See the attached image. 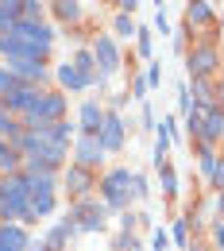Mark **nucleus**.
Listing matches in <instances>:
<instances>
[{
	"instance_id": "obj_1",
	"label": "nucleus",
	"mask_w": 224,
	"mask_h": 251,
	"mask_svg": "<svg viewBox=\"0 0 224 251\" xmlns=\"http://www.w3.org/2000/svg\"><path fill=\"white\" fill-rule=\"evenodd\" d=\"M131 178H135V170L131 166H108L104 174H100V201L108 205V209H116V213H124L131 205Z\"/></svg>"
},
{
	"instance_id": "obj_2",
	"label": "nucleus",
	"mask_w": 224,
	"mask_h": 251,
	"mask_svg": "<svg viewBox=\"0 0 224 251\" xmlns=\"http://www.w3.org/2000/svg\"><path fill=\"white\" fill-rule=\"evenodd\" d=\"M12 35L24 39L43 62H50V50H54V43H58V31H54L47 20H16V24H12Z\"/></svg>"
},
{
	"instance_id": "obj_3",
	"label": "nucleus",
	"mask_w": 224,
	"mask_h": 251,
	"mask_svg": "<svg viewBox=\"0 0 224 251\" xmlns=\"http://www.w3.org/2000/svg\"><path fill=\"white\" fill-rule=\"evenodd\" d=\"M66 108H70V97H66L62 89H43V93L35 97L31 112L24 116V124L43 127V124H54V120H66Z\"/></svg>"
},
{
	"instance_id": "obj_4",
	"label": "nucleus",
	"mask_w": 224,
	"mask_h": 251,
	"mask_svg": "<svg viewBox=\"0 0 224 251\" xmlns=\"http://www.w3.org/2000/svg\"><path fill=\"white\" fill-rule=\"evenodd\" d=\"M221 47H213V43H193L190 50H186V74L193 77H221Z\"/></svg>"
},
{
	"instance_id": "obj_5",
	"label": "nucleus",
	"mask_w": 224,
	"mask_h": 251,
	"mask_svg": "<svg viewBox=\"0 0 224 251\" xmlns=\"http://www.w3.org/2000/svg\"><path fill=\"white\" fill-rule=\"evenodd\" d=\"M108 85V77H89L81 66L74 62V58H66V62L54 66V89H62V93H81V89H104Z\"/></svg>"
},
{
	"instance_id": "obj_6",
	"label": "nucleus",
	"mask_w": 224,
	"mask_h": 251,
	"mask_svg": "<svg viewBox=\"0 0 224 251\" xmlns=\"http://www.w3.org/2000/svg\"><path fill=\"white\" fill-rule=\"evenodd\" d=\"M66 220H74L81 232H104L108 228V205L104 201H93V197H81L70 205Z\"/></svg>"
},
{
	"instance_id": "obj_7",
	"label": "nucleus",
	"mask_w": 224,
	"mask_h": 251,
	"mask_svg": "<svg viewBox=\"0 0 224 251\" xmlns=\"http://www.w3.org/2000/svg\"><path fill=\"white\" fill-rule=\"evenodd\" d=\"M89 50H93L97 70H100L104 77H112V74H116V70L124 66V54H120V43H116V35L93 31V39H89Z\"/></svg>"
},
{
	"instance_id": "obj_8",
	"label": "nucleus",
	"mask_w": 224,
	"mask_h": 251,
	"mask_svg": "<svg viewBox=\"0 0 224 251\" xmlns=\"http://www.w3.org/2000/svg\"><path fill=\"white\" fill-rule=\"evenodd\" d=\"M8 70H12L24 85H39V89H50V81H54V66H50V62H39V58L8 62Z\"/></svg>"
},
{
	"instance_id": "obj_9",
	"label": "nucleus",
	"mask_w": 224,
	"mask_h": 251,
	"mask_svg": "<svg viewBox=\"0 0 224 251\" xmlns=\"http://www.w3.org/2000/svg\"><path fill=\"white\" fill-rule=\"evenodd\" d=\"M62 189L70 193V201H81V197H89L97 189V170H85V166H77V162H70L62 170Z\"/></svg>"
},
{
	"instance_id": "obj_10",
	"label": "nucleus",
	"mask_w": 224,
	"mask_h": 251,
	"mask_svg": "<svg viewBox=\"0 0 224 251\" xmlns=\"http://www.w3.org/2000/svg\"><path fill=\"white\" fill-rule=\"evenodd\" d=\"M182 27H186L190 35L221 27V16H217L213 0H190V4H186V24H182Z\"/></svg>"
},
{
	"instance_id": "obj_11",
	"label": "nucleus",
	"mask_w": 224,
	"mask_h": 251,
	"mask_svg": "<svg viewBox=\"0 0 224 251\" xmlns=\"http://www.w3.org/2000/svg\"><path fill=\"white\" fill-rule=\"evenodd\" d=\"M104 143H100V135H85V131H77V139H74V162L77 166H85V170H100V162H104Z\"/></svg>"
},
{
	"instance_id": "obj_12",
	"label": "nucleus",
	"mask_w": 224,
	"mask_h": 251,
	"mask_svg": "<svg viewBox=\"0 0 224 251\" xmlns=\"http://www.w3.org/2000/svg\"><path fill=\"white\" fill-rule=\"evenodd\" d=\"M201 108V104H197ZM193 143H209V147H221L224 143V108H201V131Z\"/></svg>"
},
{
	"instance_id": "obj_13",
	"label": "nucleus",
	"mask_w": 224,
	"mask_h": 251,
	"mask_svg": "<svg viewBox=\"0 0 224 251\" xmlns=\"http://www.w3.org/2000/svg\"><path fill=\"white\" fill-rule=\"evenodd\" d=\"M100 143H104V151H108V155L124 151V143H128V124H124V116H120L116 108H108V116H104V127H100Z\"/></svg>"
},
{
	"instance_id": "obj_14",
	"label": "nucleus",
	"mask_w": 224,
	"mask_h": 251,
	"mask_svg": "<svg viewBox=\"0 0 224 251\" xmlns=\"http://www.w3.org/2000/svg\"><path fill=\"white\" fill-rule=\"evenodd\" d=\"M104 116H108V108L100 104V100H81V108H77V131H85V135H100V127H104Z\"/></svg>"
},
{
	"instance_id": "obj_15",
	"label": "nucleus",
	"mask_w": 224,
	"mask_h": 251,
	"mask_svg": "<svg viewBox=\"0 0 224 251\" xmlns=\"http://www.w3.org/2000/svg\"><path fill=\"white\" fill-rule=\"evenodd\" d=\"M0 251H31V236L16 220H0Z\"/></svg>"
},
{
	"instance_id": "obj_16",
	"label": "nucleus",
	"mask_w": 224,
	"mask_h": 251,
	"mask_svg": "<svg viewBox=\"0 0 224 251\" xmlns=\"http://www.w3.org/2000/svg\"><path fill=\"white\" fill-rule=\"evenodd\" d=\"M39 93H43L39 85H20L16 93H12V97H4L0 104H4V108H8L12 116H20V120H24V116L31 112V104H35V97H39Z\"/></svg>"
},
{
	"instance_id": "obj_17",
	"label": "nucleus",
	"mask_w": 224,
	"mask_h": 251,
	"mask_svg": "<svg viewBox=\"0 0 224 251\" xmlns=\"http://www.w3.org/2000/svg\"><path fill=\"white\" fill-rule=\"evenodd\" d=\"M50 16L66 27H77V24H85V4L81 0H50Z\"/></svg>"
},
{
	"instance_id": "obj_18",
	"label": "nucleus",
	"mask_w": 224,
	"mask_h": 251,
	"mask_svg": "<svg viewBox=\"0 0 224 251\" xmlns=\"http://www.w3.org/2000/svg\"><path fill=\"white\" fill-rule=\"evenodd\" d=\"M190 97H193V104L213 108V104H217V77H193L190 81Z\"/></svg>"
},
{
	"instance_id": "obj_19",
	"label": "nucleus",
	"mask_w": 224,
	"mask_h": 251,
	"mask_svg": "<svg viewBox=\"0 0 224 251\" xmlns=\"http://www.w3.org/2000/svg\"><path fill=\"white\" fill-rule=\"evenodd\" d=\"M20 170H24V155H20V147L8 143V139H0V178L20 174Z\"/></svg>"
},
{
	"instance_id": "obj_20",
	"label": "nucleus",
	"mask_w": 224,
	"mask_h": 251,
	"mask_svg": "<svg viewBox=\"0 0 224 251\" xmlns=\"http://www.w3.org/2000/svg\"><path fill=\"white\" fill-rule=\"evenodd\" d=\"M24 131H27V124H24L20 116H12V112H8L4 104H0V139H8V143H16V139H20Z\"/></svg>"
},
{
	"instance_id": "obj_21",
	"label": "nucleus",
	"mask_w": 224,
	"mask_h": 251,
	"mask_svg": "<svg viewBox=\"0 0 224 251\" xmlns=\"http://www.w3.org/2000/svg\"><path fill=\"white\" fill-rule=\"evenodd\" d=\"M135 31H139V24L131 20V12H116V16H112V35H116V39H131Z\"/></svg>"
},
{
	"instance_id": "obj_22",
	"label": "nucleus",
	"mask_w": 224,
	"mask_h": 251,
	"mask_svg": "<svg viewBox=\"0 0 224 251\" xmlns=\"http://www.w3.org/2000/svg\"><path fill=\"white\" fill-rule=\"evenodd\" d=\"M135 54H139L143 62H151V54H155V31H151V27H139V31H135Z\"/></svg>"
},
{
	"instance_id": "obj_23",
	"label": "nucleus",
	"mask_w": 224,
	"mask_h": 251,
	"mask_svg": "<svg viewBox=\"0 0 224 251\" xmlns=\"http://www.w3.org/2000/svg\"><path fill=\"white\" fill-rule=\"evenodd\" d=\"M20 85H24V81H20V77L8 70V62H0V100H4V97H12Z\"/></svg>"
},
{
	"instance_id": "obj_24",
	"label": "nucleus",
	"mask_w": 224,
	"mask_h": 251,
	"mask_svg": "<svg viewBox=\"0 0 224 251\" xmlns=\"http://www.w3.org/2000/svg\"><path fill=\"white\" fill-rule=\"evenodd\" d=\"M170 240H174L178 248H190V217H178V220H174V228H170Z\"/></svg>"
},
{
	"instance_id": "obj_25",
	"label": "nucleus",
	"mask_w": 224,
	"mask_h": 251,
	"mask_svg": "<svg viewBox=\"0 0 224 251\" xmlns=\"http://www.w3.org/2000/svg\"><path fill=\"white\" fill-rule=\"evenodd\" d=\"M166 155H170V135H166V131L159 127V139H155V166H159V170L166 166V162H170Z\"/></svg>"
},
{
	"instance_id": "obj_26",
	"label": "nucleus",
	"mask_w": 224,
	"mask_h": 251,
	"mask_svg": "<svg viewBox=\"0 0 224 251\" xmlns=\"http://www.w3.org/2000/svg\"><path fill=\"white\" fill-rule=\"evenodd\" d=\"M159 178H162V193H166V197H174V193H178V170L166 162V166L159 170Z\"/></svg>"
},
{
	"instance_id": "obj_27",
	"label": "nucleus",
	"mask_w": 224,
	"mask_h": 251,
	"mask_svg": "<svg viewBox=\"0 0 224 251\" xmlns=\"http://www.w3.org/2000/svg\"><path fill=\"white\" fill-rule=\"evenodd\" d=\"M20 20H47V4H39V0H24Z\"/></svg>"
},
{
	"instance_id": "obj_28",
	"label": "nucleus",
	"mask_w": 224,
	"mask_h": 251,
	"mask_svg": "<svg viewBox=\"0 0 224 251\" xmlns=\"http://www.w3.org/2000/svg\"><path fill=\"white\" fill-rule=\"evenodd\" d=\"M131 100H147V77L143 74H131Z\"/></svg>"
},
{
	"instance_id": "obj_29",
	"label": "nucleus",
	"mask_w": 224,
	"mask_h": 251,
	"mask_svg": "<svg viewBox=\"0 0 224 251\" xmlns=\"http://www.w3.org/2000/svg\"><path fill=\"white\" fill-rule=\"evenodd\" d=\"M178 108H182V116H190V112H193V97H190V81H182V85H178Z\"/></svg>"
},
{
	"instance_id": "obj_30",
	"label": "nucleus",
	"mask_w": 224,
	"mask_h": 251,
	"mask_svg": "<svg viewBox=\"0 0 224 251\" xmlns=\"http://www.w3.org/2000/svg\"><path fill=\"white\" fill-rule=\"evenodd\" d=\"M209 189H217V193H224V155L217 158V170H213V178H209Z\"/></svg>"
},
{
	"instance_id": "obj_31",
	"label": "nucleus",
	"mask_w": 224,
	"mask_h": 251,
	"mask_svg": "<svg viewBox=\"0 0 224 251\" xmlns=\"http://www.w3.org/2000/svg\"><path fill=\"white\" fill-rule=\"evenodd\" d=\"M151 248H155V251H170V232L155 228V236H151Z\"/></svg>"
},
{
	"instance_id": "obj_32",
	"label": "nucleus",
	"mask_w": 224,
	"mask_h": 251,
	"mask_svg": "<svg viewBox=\"0 0 224 251\" xmlns=\"http://www.w3.org/2000/svg\"><path fill=\"white\" fill-rule=\"evenodd\" d=\"M131 197H135V201H143V197H147V178H143V174H135V178H131Z\"/></svg>"
},
{
	"instance_id": "obj_33",
	"label": "nucleus",
	"mask_w": 224,
	"mask_h": 251,
	"mask_svg": "<svg viewBox=\"0 0 224 251\" xmlns=\"http://www.w3.org/2000/svg\"><path fill=\"white\" fill-rule=\"evenodd\" d=\"M143 77H147V89H155V85L162 81V70H159L155 62H147V70H143Z\"/></svg>"
},
{
	"instance_id": "obj_34",
	"label": "nucleus",
	"mask_w": 224,
	"mask_h": 251,
	"mask_svg": "<svg viewBox=\"0 0 224 251\" xmlns=\"http://www.w3.org/2000/svg\"><path fill=\"white\" fill-rule=\"evenodd\" d=\"M12 24H16V16H12V12H8V8L0 4V35H8V31H12Z\"/></svg>"
},
{
	"instance_id": "obj_35",
	"label": "nucleus",
	"mask_w": 224,
	"mask_h": 251,
	"mask_svg": "<svg viewBox=\"0 0 224 251\" xmlns=\"http://www.w3.org/2000/svg\"><path fill=\"white\" fill-rule=\"evenodd\" d=\"M213 244H217V251H224V220L213 224Z\"/></svg>"
},
{
	"instance_id": "obj_36",
	"label": "nucleus",
	"mask_w": 224,
	"mask_h": 251,
	"mask_svg": "<svg viewBox=\"0 0 224 251\" xmlns=\"http://www.w3.org/2000/svg\"><path fill=\"white\" fill-rule=\"evenodd\" d=\"M155 31L170 35V24H166V12H155Z\"/></svg>"
},
{
	"instance_id": "obj_37",
	"label": "nucleus",
	"mask_w": 224,
	"mask_h": 251,
	"mask_svg": "<svg viewBox=\"0 0 224 251\" xmlns=\"http://www.w3.org/2000/svg\"><path fill=\"white\" fill-rule=\"evenodd\" d=\"M217 108H224V77H217Z\"/></svg>"
},
{
	"instance_id": "obj_38",
	"label": "nucleus",
	"mask_w": 224,
	"mask_h": 251,
	"mask_svg": "<svg viewBox=\"0 0 224 251\" xmlns=\"http://www.w3.org/2000/svg\"><path fill=\"white\" fill-rule=\"evenodd\" d=\"M217 213H221V220H224V193H217Z\"/></svg>"
},
{
	"instance_id": "obj_39",
	"label": "nucleus",
	"mask_w": 224,
	"mask_h": 251,
	"mask_svg": "<svg viewBox=\"0 0 224 251\" xmlns=\"http://www.w3.org/2000/svg\"><path fill=\"white\" fill-rule=\"evenodd\" d=\"M162 4H166V0H155V12H162Z\"/></svg>"
},
{
	"instance_id": "obj_40",
	"label": "nucleus",
	"mask_w": 224,
	"mask_h": 251,
	"mask_svg": "<svg viewBox=\"0 0 224 251\" xmlns=\"http://www.w3.org/2000/svg\"><path fill=\"white\" fill-rule=\"evenodd\" d=\"M0 213H4V193H0Z\"/></svg>"
},
{
	"instance_id": "obj_41",
	"label": "nucleus",
	"mask_w": 224,
	"mask_h": 251,
	"mask_svg": "<svg viewBox=\"0 0 224 251\" xmlns=\"http://www.w3.org/2000/svg\"><path fill=\"white\" fill-rule=\"evenodd\" d=\"M39 4H47V8H50V0H39Z\"/></svg>"
},
{
	"instance_id": "obj_42",
	"label": "nucleus",
	"mask_w": 224,
	"mask_h": 251,
	"mask_svg": "<svg viewBox=\"0 0 224 251\" xmlns=\"http://www.w3.org/2000/svg\"><path fill=\"white\" fill-rule=\"evenodd\" d=\"M221 31H224V16H221Z\"/></svg>"
},
{
	"instance_id": "obj_43",
	"label": "nucleus",
	"mask_w": 224,
	"mask_h": 251,
	"mask_svg": "<svg viewBox=\"0 0 224 251\" xmlns=\"http://www.w3.org/2000/svg\"><path fill=\"white\" fill-rule=\"evenodd\" d=\"M58 251H70V248H58Z\"/></svg>"
},
{
	"instance_id": "obj_44",
	"label": "nucleus",
	"mask_w": 224,
	"mask_h": 251,
	"mask_svg": "<svg viewBox=\"0 0 224 251\" xmlns=\"http://www.w3.org/2000/svg\"><path fill=\"white\" fill-rule=\"evenodd\" d=\"M213 4H217V0H213Z\"/></svg>"
}]
</instances>
